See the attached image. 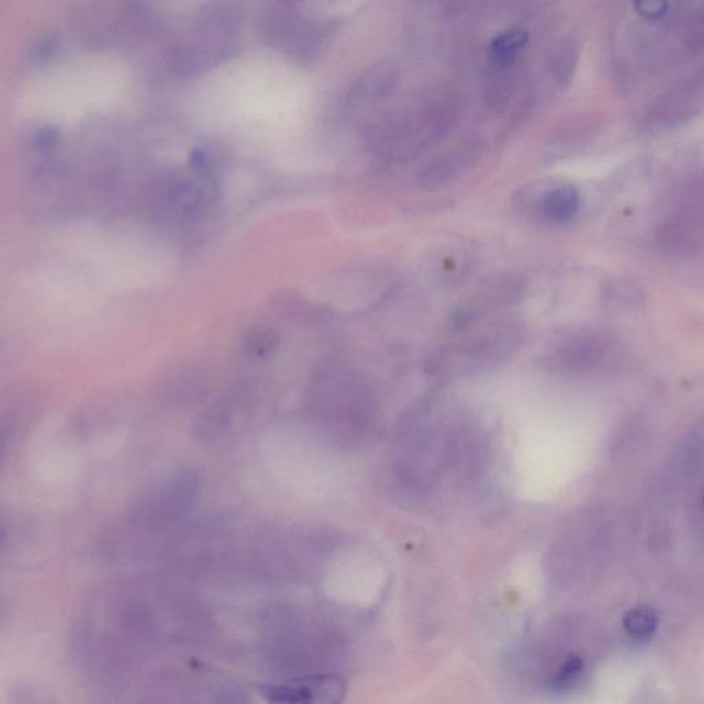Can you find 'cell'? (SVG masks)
<instances>
[{"label": "cell", "mask_w": 704, "mask_h": 704, "mask_svg": "<svg viewBox=\"0 0 704 704\" xmlns=\"http://www.w3.org/2000/svg\"><path fill=\"white\" fill-rule=\"evenodd\" d=\"M458 428L435 418L434 402L414 403L396 424L389 483L403 505L428 501L442 480L455 471Z\"/></svg>", "instance_id": "obj_1"}, {"label": "cell", "mask_w": 704, "mask_h": 704, "mask_svg": "<svg viewBox=\"0 0 704 704\" xmlns=\"http://www.w3.org/2000/svg\"><path fill=\"white\" fill-rule=\"evenodd\" d=\"M308 409L322 431L344 447L367 444L378 425V403L367 381L337 359H327L314 370Z\"/></svg>", "instance_id": "obj_2"}, {"label": "cell", "mask_w": 704, "mask_h": 704, "mask_svg": "<svg viewBox=\"0 0 704 704\" xmlns=\"http://www.w3.org/2000/svg\"><path fill=\"white\" fill-rule=\"evenodd\" d=\"M523 344L512 326L442 346L431 354L424 369L436 379L466 378L489 372L515 356Z\"/></svg>", "instance_id": "obj_3"}, {"label": "cell", "mask_w": 704, "mask_h": 704, "mask_svg": "<svg viewBox=\"0 0 704 704\" xmlns=\"http://www.w3.org/2000/svg\"><path fill=\"white\" fill-rule=\"evenodd\" d=\"M200 493V474L194 469H181L166 482L136 496L125 511V523L139 532L166 530L187 516Z\"/></svg>", "instance_id": "obj_4"}, {"label": "cell", "mask_w": 704, "mask_h": 704, "mask_svg": "<svg viewBox=\"0 0 704 704\" xmlns=\"http://www.w3.org/2000/svg\"><path fill=\"white\" fill-rule=\"evenodd\" d=\"M259 691L267 704H343L347 684L337 674H313L271 682Z\"/></svg>", "instance_id": "obj_5"}, {"label": "cell", "mask_w": 704, "mask_h": 704, "mask_svg": "<svg viewBox=\"0 0 704 704\" xmlns=\"http://www.w3.org/2000/svg\"><path fill=\"white\" fill-rule=\"evenodd\" d=\"M703 96L704 69L659 98L649 111V119L652 123L659 124L679 123L702 105Z\"/></svg>", "instance_id": "obj_6"}, {"label": "cell", "mask_w": 704, "mask_h": 704, "mask_svg": "<svg viewBox=\"0 0 704 704\" xmlns=\"http://www.w3.org/2000/svg\"><path fill=\"white\" fill-rule=\"evenodd\" d=\"M236 401L234 398L223 395L212 401L209 406L194 420L193 436L203 445H214L225 438L231 429Z\"/></svg>", "instance_id": "obj_7"}, {"label": "cell", "mask_w": 704, "mask_h": 704, "mask_svg": "<svg viewBox=\"0 0 704 704\" xmlns=\"http://www.w3.org/2000/svg\"><path fill=\"white\" fill-rule=\"evenodd\" d=\"M581 199L572 187H560L549 190L541 200V211L550 222L566 223L574 220L580 211Z\"/></svg>", "instance_id": "obj_8"}, {"label": "cell", "mask_w": 704, "mask_h": 704, "mask_svg": "<svg viewBox=\"0 0 704 704\" xmlns=\"http://www.w3.org/2000/svg\"><path fill=\"white\" fill-rule=\"evenodd\" d=\"M163 395L172 402L190 403L199 401L206 392L203 376L194 372L174 373L163 381Z\"/></svg>", "instance_id": "obj_9"}, {"label": "cell", "mask_w": 704, "mask_h": 704, "mask_svg": "<svg viewBox=\"0 0 704 704\" xmlns=\"http://www.w3.org/2000/svg\"><path fill=\"white\" fill-rule=\"evenodd\" d=\"M528 41L526 30L516 29L504 32L495 37L490 47V56L495 65H506L517 56Z\"/></svg>", "instance_id": "obj_10"}, {"label": "cell", "mask_w": 704, "mask_h": 704, "mask_svg": "<svg viewBox=\"0 0 704 704\" xmlns=\"http://www.w3.org/2000/svg\"><path fill=\"white\" fill-rule=\"evenodd\" d=\"M280 343L278 333L267 326H255L245 333L243 338L244 353L255 359L270 357Z\"/></svg>", "instance_id": "obj_11"}, {"label": "cell", "mask_w": 704, "mask_h": 704, "mask_svg": "<svg viewBox=\"0 0 704 704\" xmlns=\"http://www.w3.org/2000/svg\"><path fill=\"white\" fill-rule=\"evenodd\" d=\"M681 24L682 42L692 53L704 52V4L686 14Z\"/></svg>", "instance_id": "obj_12"}, {"label": "cell", "mask_w": 704, "mask_h": 704, "mask_svg": "<svg viewBox=\"0 0 704 704\" xmlns=\"http://www.w3.org/2000/svg\"><path fill=\"white\" fill-rule=\"evenodd\" d=\"M658 616L652 608L640 607L629 611L625 616V627L632 637L642 640L657 629Z\"/></svg>", "instance_id": "obj_13"}, {"label": "cell", "mask_w": 704, "mask_h": 704, "mask_svg": "<svg viewBox=\"0 0 704 704\" xmlns=\"http://www.w3.org/2000/svg\"><path fill=\"white\" fill-rule=\"evenodd\" d=\"M580 52L574 42L566 41L556 51L552 62L554 74L560 81H569L577 67Z\"/></svg>", "instance_id": "obj_14"}, {"label": "cell", "mask_w": 704, "mask_h": 704, "mask_svg": "<svg viewBox=\"0 0 704 704\" xmlns=\"http://www.w3.org/2000/svg\"><path fill=\"white\" fill-rule=\"evenodd\" d=\"M583 670L582 660L578 657H570L567 659L563 668L560 669L559 674L556 675L555 686L559 690H566L578 680Z\"/></svg>", "instance_id": "obj_15"}, {"label": "cell", "mask_w": 704, "mask_h": 704, "mask_svg": "<svg viewBox=\"0 0 704 704\" xmlns=\"http://www.w3.org/2000/svg\"><path fill=\"white\" fill-rule=\"evenodd\" d=\"M637 13L649 21L663 20L669 14L670 4L664 2H636L633 3Z\"/></svg>", "instance_id": "obj_16"}]
</instances>
